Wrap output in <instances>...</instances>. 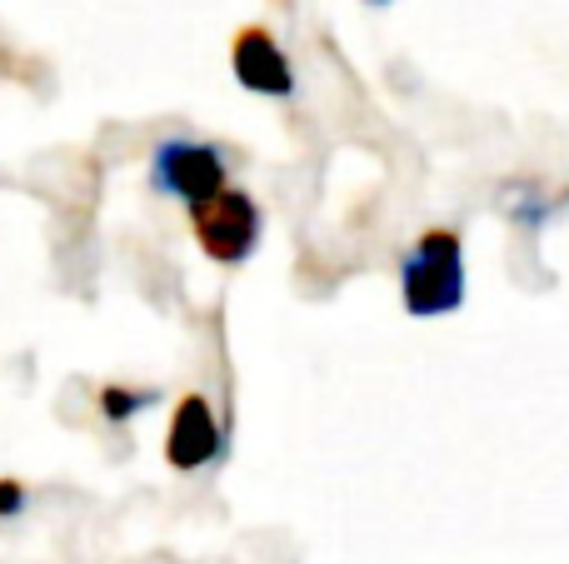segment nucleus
<instances>
[{"instance_id":"obj_2","label":"nucleus","mask_w":569,"mask_h":564,"mask_svg":"<svg viewBox=\"0 0 569 564\" xmlns=\"http://www.w3.org/2000/svg\"><path fill=\"white\" fill-rule=\"evenodd\" d=\"M190 230H196L200 250H206L216 265H246L260 245L266 220H260V205L246 195V190L220 185L216 195L190 205Z\"/></svg>"},{"instance_id":"obj_3","label":"nucleus","mask_w":569,"mask_h":564,"mask_svg":"<svg viewBox=\"0 0 569 564\" xmlns=\"http://www.w3.org/2000/svg\"><path fill=\"white\" fill-rule=\"evenodd\" d=\"M226 175H230L226 150L210 145V140L166 135L150 150V190L166 200H180V205H196V200L216 195L226 185Z\"/></svg>"},{"instance_id":"obj_1","label":"nucleus","mask_w":569,"mask_h":564,"mask_svg":"<svg viewBox=\"0 0 569 564\" xmlns=\"http://www.w3.org/2000/svg\"><path fill=\"white\" fill-rule=\"evenodd\" d=\"M465 240L455 230H425L400 260V305L415 320H440L465 305Z\"/></svg>"},{"instance_id":"obj_8","label":"nucleus","mask_w":569,"mask_h":564,"mask_svg":"<svg viewBox=\"0 0 569 564\" xmlns=\"http://www.w3.org/2000/svg\"><path fill=\"white\" fill-rule=\"evenodd\" d=\"M365 6H390V0H365Z\"/></svg>"},{"instance_id":"obj_7","label":"nucleus","mask_w":569,"mask_h":564,"mask_svg":"<svg viewBox=\"0 0 569 564\" xmlns=\"http://www.w3.org/2000/svg\"><path fill=\"white\" fill-rule=\"evenodd\" d=\"M26 505H30V490L20 485V480L0 475V520H16V515H26Z\"/></svg>"},{"instance_id":"obj_6","label":"nucleus","mask_w":569,"mask_h":564,"mask_svg":"<svg viewBox=\"0 0 569 564\" xmlns=\"http://www.w3.org/2000/svg\"><path fill=\"white\" fill-rule=\"evenodd\" d=\"M160 400V390H130V385H100L96 405L106 425H130L136 415H146L150 405Z\"/></svg>"},{"instance_id":"obj_5","label":"nucleus","mask_w":569,"mask_h":564,"mask_svg":"<svg viewBox=\"0 0 569 564\" xmlns=\"http://www.w3.org/2000/svg\"><path fill=\"white\" fill-rule=\"evenodd\" d=\"M220 455V425L216 410L206 395H186L170 410V430H166V465L180 475H196V470L216 465Z\"/></svg>"},{"instance_id":"obj_4","label":"nucleus","mask_w":569,"mask_h":564,"mask_svg":"<svg viewBox=\"0 0 569 564\" xmlns=\"http://www.w3.org/2000/svg\"><path fill=\"white\" fill-rule=\"evenodd\" d=\"M230 70H236V80L250 95H270V100L295 95V66L266 26L236 30V40H230Z\"/></svg>"}]
</instances>
